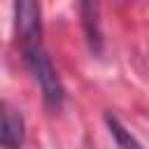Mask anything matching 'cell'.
I'll list each match as a JSON object with an SVG mask.
<instances>
[{
  "instance_id": "6da1fadb",
  "label": "cell",
  "mask_w": 149,
  "mask_h": 149,
  "mask_svg": "<svg viewBox=\"0 0 149 149\" xmlns=\"http://www.w3.org/2000/svg\"><path fill=\"white\" fill-rule=\"evenodd\" d=\"M23 58L35 77V81L40 84V91H42V98L49 107H61L63 100H65V88H63V81L49 58V54L44 51V47H33L28 51H23Z\"/></svg>"
},
{
  "instance_id": "7a4b0ae2",
  "label": "cell",
  "mask_w": 149,
  "mask_h": 149,
  "mask_svg": "<svg viewBox=\"0 0 149 149\" xmlns=\"http://www.w3.org/2000/svg\"><path fill=\"white\" fill-rule=\"evenodd\" d=\"M14 23L23 51L42 44L40 0H14Z\"/></svg>"
},
{
  "instance_id": "3957f363",
  "label": "cell",
  "mask_w": 149,
  "mask_h": 149,
  "mask_svg": "<svg viewBox=\"0 0 149 149\" xmlns=\"http://www.w3.org/2000/svg\"><path fill=\"white\" fill-rule=\"evenodd\" d=\"M26 140V123L16 107L0 100V147L21 149Z\"/></svg>"
},
{
  "instance_id": "277c9868",
  "label": "cell",
  "mask_w": 149,
  "mask_h": 149,
  "mask_svg": "<svg viewBox=\"0 0 149 149\" xmlns=\"http://www.w3.org/2000/svg\"><path fill=\"white\" fill-rule=\"evenodd\" d=\"M81 28L88 42V49L98 56L102 54V28H100V5L98 0H79Z\"/></svg>"
},
{
  "instance_id": "5b68a950",
  "label": "cell",
  "mask_w": 149,
  "mask_h": 149,
  "mask_svg": "<svg viewBox=\"0 0 149 149\" xmlns=\"http://www.w3.org/2000/svg\"><path fill=\"white\" fill-rule=\"evenodd\" d=\"M105 123H107L109 135L114 137V142H116L119 149H142V144L130 135V130H126V126H123L112 112H105Z\"/></svg>"
}]
</instances>
